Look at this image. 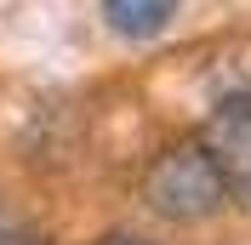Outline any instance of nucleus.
<instances>
[{"label": "nucleus", "instance_id": "4", "mask_svg": "<svg viewBox=\"0 0 251 245\" xmlns=\"http://www.w3.org/2000/svg\"><path fill=\"white\" fill-rule=\"evenodd\" d=\"M92 245H154V240H143V234H126V228H114V234H97Z\"/></svg>", "mask_w": 251, "mask_h": 245}, {"label": "nucleus", "instance_id": "3", "mask_svg": "<svg viewBox=\"0 0 251 245\" xmlns=\"http://www.w3.org/2000/svg\"><path fill=\"white\" fill-rule=\"evenodd\" d=\"M172 17H177V0H103V23L120 40H154L172 29Z\"/></svg>", "mask_w": 251, "mask_h": 245}, {"label": "nucleus", "instance_id": "5", "mask_svg": "<svg viewBox=\"0 0 251 245\" xmlns=\"http://www.w3.org/2000/svg\"><path fill=\"white\" fill-rule=\"evenodd\" d=\"M0 245H46V234H29V228H6Z\"/></svg>", "mask_w": 251, "mask_h": 245}, {"label": "nucleus", "instance_id": "1", "mask_svg": "<svg viewBox=\"0 0 251 245\" xmlns=\"http://www.w3.org/2000/svg\"><path fill=\"white\" fill-rule=\"evenodd\" d=\"M137 199L160 222L200 228L234 205V183H228V171L205 137H183V143H166L160 154H149V166L137 177Z\"/></svg>", "mask_w": 251, "mask_h": 245}, {"label": "nucleus", "instance_id": "2", "mask_svg": "<svg viewBox=\"0 0 251 245\" xmlns=\"http://www.w3.org/2000/svg\"><path fill=\"white\" fill-rule=\"evenodd\" d=\"M200 137L211 143V154L223 160L228 183H234V199L251 205V92L223 97V103L211 108V120H205Z\"/></svg>", "mask_w": 251, "mask_h": 245}, {"label": "nucleus", "instance_id": "6", "mask_svg": "<svg viewBox=\"0 0 251 245\" xmlns=\"http://www.w3.org/2000/svg\"><path fill=\"white\" fill-rule=\"evenodd\" d=\"M6 228H12V222H6V205H0V234H6Z\"/></svg>", "mask_w": 251, "mask_h": 245}]
</instances>
